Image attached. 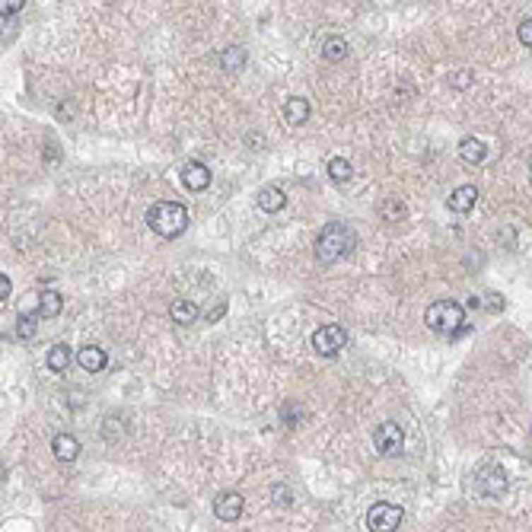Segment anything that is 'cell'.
Wrapping results in <instances>:
<instances>
[{
	"label": "cell",
	"mask_w": 532,
	"mask_h": 532,
	"mask_svg": "<svg viewBox=\"0 0 532 532\" xmlns=\"http://www.w3.org/2000/svg\"><path fill=\"white\" fill-rule=\"evenodd\" d=\"M313 347L322 357H335L341 354V347H347V332L341 325H322L313 332Z\"/></svg>",
	"instance_id": "5b68a950"
},
{
	"label": "cell",
	"mask_w": 532,
	"mask_h": 532,
	"mask_svg": "<svg viewBox=\"0 0 532 532\" xmlns=\"http://www.w3.org/2000/svg\"><path fill=\"white\" fill-rule=\"evenodd\" d=\"M147 226L163 239H175L188 230V207L179 201H160L147 211Z\"/></svg>",
	"instance_id": "7a4b0ae2"
},
{
	"label": "cell",
	"mask_w": 532,
	"mask_h": 532,
	"mask_svg": "<svg viewBox=\"0 0 532 532\" xmlns=\"http://www.w3.org/2000/svg\"><path fill=\"white\" fill-rule=\"evenodd\" d=\"M347 54V42L341 39V35H328L325 42H322V58L325 61H341Z\"/></svg>",
	"instance_id": "44dd1931"
},
{
	"label": "cell",
	"mask_w": 532,
	"mask_h": 532,
	"mask_svg": "<svg viewBox=\"0 0 532 532\" xmlns=\"http://www.w3.org/2000/svg\"><path fill=\"white\" fill-rule=\"evenodd\" d=\"M245 48L243 45H226L224 52H220V67H226V71H239V67H245Z\"/></svg>",
	"instance_id": "d6986e66"
},
{
	"label": "cell",
	"mask_w": 532,
	"mask_h": 532,
	"mask_svg": "<svg viewBox=\"0 0 532 532\" xmlns=\"http://www.w3.org/2000/svg\"><path fill=\"white\" fill-rule=\"evenodd\" d=\"M169 316H173V322H179V325H192V322L198 319V306H195L192 300H175L173 306H169Z\"/></svg>",
	"instance_id": "e0dca14e"
},
{
	"label": "cell",
	"mask_w": 532,
	"mask_h": 532,
	"mask_svg": "<svg viewBox=\"0 0 532 532\" xmlns=\"http://www.w3.org/2000/svg\"><path fill=\"white\" fill-rule=\"evenodd\" d=\"M475 201H478V188L475 185H459L453 195H449V211H456V214H468L475 207Z\"/></svg>",
	"instance_id": "8fae6325"
},
{
	"label": "cell",
	"mask_w": 532,
	"mask_h": 532,
	"mask_svg": "<svg viewBox=\"0 0 532 532\" xmlns=\"http://www.w3.org/2000/svg\"><path fill=\"white\" fill-rule=\"evenodd\" d=\"M224 313H226V303H217V306H214L211 313H207V322H217Z\"/></svg>",
	"instance_id": "f1b7e54d"
},
{
	"label": "cell",
	"mask_w": 532,
	"mask_h": 532,
	"mask_svg": "<svg viewBox=\"0 0 532 532\" xmlns=\"http://www.w3.org/2000/svg\"><path fill=\"white\" fill-rule=\"evenodd\" d=\"M7 296H10V277L0 271V303L7 300Z\"/></svg>",
	"instance_id": "83f0119b"
},
{
	"label": "cell",
	"mask_w": 532,
	"mask_h": 532,
	"mask_svg": "<svg viewBox=\"0 0 532 532\" xmlns=\"http://www.w3.org/2000/svg\"><path fill=\"white\" fill-rule=\"evenodd\" d=\"M35 332H39V313H23L20 319H16V338H23V341H29V338H35Z\"/></svg>",
	"instance_id": "603a6c76"
},
{
	"label": "cell",
	"mask_w": 532,
	"mask_h": 532,
	"mask_svg": "<svg viewBox=\"0 0 532 532\" xmlns=\"http://www.w3.org/2000/svg\"><path fill=\"white\" fill-rule=\"evenodd\" d=\"M4 478H7V472H4V466H0V485H4Z\"/></svg>",
	"instance_id": "f546056e"
},
{
	"label": "cell",
	"mask_w": 532,
	"mask_h": 532,
	"mask_svg": "<svg viewBox=\"0 0 532 532\" xmlns=\"http://www.w3.org/2000/svg\"><path fill=\"white\" fill-rule=\"evenodd\" d=\"M402 519H405V510L402 507H395V504H373L370 507V513H366V529H373V532H392V529H398L402 526Z\"/></svg>",
	"instance_id": "277c9868"
},
{
	"label": "cell",
	"mask_w": 532,
	"mask_h": 532,
	"mask_svg": "<svg viewBox=\"0 0 532 532\" xmlns=\"http://www.w3.org/2000/svg\"><path fill=\"white\" fill-rule=\"evenodd\" d=\"M475 491L481 497H500L507 491V472L500 466H485L475 475Z\"/></svg>",
	"instance_id": "8992f818"
},
{
	"label": "cell",
	"mask_w": 532,
	"mask_h": 532,
	"mask_svg": "<svg viewBox=\"0 0 532 532\" xmlns=\"http://www.w3.org/2000/svg\"><path fill=\"white\" fill-rule=\"evenodd\" d=\"M243 510H245V500H243V494H236V491H224L214 500V516L224 519V523H236V519L243 516Z\"/></svg>",
	"instance_id": "ba28073f"
},
{
	"label": "cell",
	"mask_w": 532,
	"mask_h": 532,
	"mask_svg": "<svg viewBox=\"0 0 532 532\" xmlns=\"http://www.w3.org/2000/svg\"><path fill=\"white\" fill-rule=\"evenodd\" d=\"M424 322L436 335H456L462 328V322H466V313H462V306L456 300H436L427 306Z\"/></svg>",
	"instance_id": "3957f363"
},
{
	"label": "cell",
	"mask_w": 532,
	"mask_h": 532,
	"mask_svg": "<svg viewBox=\"0 0 532 532\" xmlns=\"http://www.w3.org/2000/svg\"><path fill=\"white\" fill-rule=\"evenodd\" d=\"M373 443H376V453L379 456H398L405 446V434L402 427H398L395 421H386L376 427V434H373Z\"/></svg>",
	"instance_id": "52a82bcc"
},
{
	"label": "cell",
	"mask_w": 532,
	"mask_h": 532,
	"mask_svg": "<svg viewBox=\"0 0 532 532\" xmlns=\"http://www.w3.org/2000/svg\"><path fill=\"white\" fill-rule=\"evenodd\" d=\"M459 156H462V163H472V166H478V163L487 156V144L478 141V137H466V141L459 144Z\"/></svg>",
	"instance_id": "5bb4252c"
},
{
	"label": "cell",
	"mask_w": 532,
	"mask_h": 532,
	"mask_svg": "<svg viewBox=\"0 0 532 532\" xmlns=\"http://www.w3.org/2000/svg\"><path fill=\"white\" fill-rule=\"evenodd\" d=\"M23 4H26V0H0V16H13V13H20Z\"/></svg>",
	"instance_id": "d4e9b609"
},
{
	"label": "cell",
	"mask_w": 532,
	"mask_h": 532,
	"mask_svg": "<svg viewBox=\"0 0 532 532\" xmlns=\"http://www.w3.org/2000/svg\"><path fill=\"white\" fill-rule=\"evenodd\" d=\"M52 453H54V459H61V462H74L80 456V440L71 434H58L52 440Z\"/></svg>",
	"instance_id": "7c38bea8"
},
{
	"label": "cell",
	"mask_w": 532,
	"mask_h": 532,
	"mask_svg": "<svg viewBox=\"0 0 532 532\" xmlns=\"http://www.w3.org/2000/svg\"><path fill=\"white\" fill-rule=\"evenodd\" d=\"M77 364L83 366L86 373H103V370H105V364H109V357H105L103 347L86 345V347H80V351H77Z\"/></svg>",
	"instance_id": "30bf717a"
},
{
	"label": "cell",
	"mask_w": 532,
	"mask_h": 532,
	"mask_svg": "<svg viewBox=\"0 0 532 532\" xmlns=\"http://www.w3.org/2000/svg\"><path fill=\"white\" fill-rule=\"evenodd\" d=\"M284 204H287V195H284L277 185H268V188H262V192H258V207H262V211L274 214V211H281Z\"/></svg>",
	"instance_id": "2e32d148"
},
{
	"label": "cell",
	"mask_w": 532,
	"mask_h": 532,
	"mask_svg": "<svg viewBox=\"0 0 532 532\" xmlns=\"http://www.w3.org/2000/svg\"><path fill=\"white\" fill-rule=\"evenodd\" d=\"M516 35H519V42H523V45H526V48H529V45H532V20H529V16H526V20H523V23H519Z\"/></svg>",
	"instance_id": "484cf974"
},
{
	"label": "cell",
	"mask_w": 532,
	"mask_h": 532,
	"mask_svg": "<svg viewBox=\"0 0 532 532\" xmlns=\"http://www.w3.org/2000/svg\"><path fill=\"white\" fill-rule=\"evenodd\" d=\"M354 245H357V233L351 230L347 224H325L319 233V239H316V258H319L322 265H335L338 258L351 255Z\"/></svg>",
	"instance_id": "6da1fadb"
},
{
	"label": "cell",
	"mask_w": 532,
	"mask_h": 532,
	"mask_svg": "<svg viewBox=\"0 0 532 532\" xmlns=\"http://www.w3.org/2000/svg\"><path fill=\"white\" fill-rule=\"evenodd\" d=\"M351 175H354V166L345 156H332V160H328V179L332 182H347Z\"/></svg>",
	"instance_id": "7402d4cb"
},
{
	"label": "cell",
	"mask_w": 532,
	"mask_h": 532,
	"mask_svg": "<svg viewBox=\"0 0 532 532\" xmlns=\"http://www.w3.org/2000/svg\"><path fill=\"white\" fill-rule=\"evenodd\" d=\"M379 217H383L386 224H398V220L408 217V207H405V201H398L395 195H392V198L379 201Z\"/></svg>",
	"instance_id": "9a60e30c"
},
{
	"label": "cell",
	"mask_w": 532,
	"mask_h": 532,
	"mask_svg": "<svg viewBox=\"0 0 532 532\" xmlns=\"http://www.w3.org/2000/svg\"><path fill=\"white\" fill-rule=\"evenodd\" d=\"M61 309H64V296H61L58 290H45V294L39 296L35 313H39V319H54V316H61Z\"/></svg>",
	"instance_id": "4fadbf2b"
},
{
	"label": "cell",
	"mask_w": 532,
	"mask_h": 532,
	"mask_svg": "<svg viewBox=\"0 0 532 532\" xmlns=\"http://www.w3.org/2000/svg\"><path fill=\"white\" fill-rule=\"evenodd\" d=\"M284 118H287L290 125H303L309 118V103L303 96L287 99V105H284Z\"/></svg>",
	"instance_id": "ac0fdd59"
},
{
	"label": "cell",
	"mask_w": 532,
	"mask_h": 532,
	"mask_svg": "<svg viewBox=\"0 0 532 532\" xmlns=\"http://www.w3.org/2000/svg\"><path fill=\"white\" fill-rule=\"evenodd\" d=\"M182 185H185L188 192H204V188L211 185V169H207L204 163H188V166L182 169Z\"/></svg>",
	"instance_id": "9c48e42d"
},
{
	"label": "cell",
	"mask_w": 532,
	"mask_h": 532,
	"mask_svg": "<svg viewBox=\"0 0 532 532\" xmlns=\"http://www.w3.org/2000/svg\"><path fill=\"white\" fill-rule=\"evenodd\" d=\"M16 33H20V23H16V16H0V45L13 42Z\"/></svg>",
	"instance_id": "cb8c5ba5"
},
{
	"label": "cell",
	"mask_w": 532,
	"mask_h": 532,
	"mask_svg": "<svg viewBox=\"0 0 532 532\" xmlns=\"http://www.w3.org/2000/svg\"><path fill=\"white\" fill-rule=\"evenodd\" d=\"M449 86H456V90H466V86H472V71H459L456 77H449Z\"/></svg>",
	"instance_id": "4316f807"
},
{
	"label": "cell",
	"mask_w": 532,
	"mask_h": 532,
	"mask_svg": "<svg viewBox=\"0 0 532 532\" xmlns=\"http://www.w3.org/2000/svg\"><path fill=\"white\" fill-rule=\"evenodd\" d=\"M67 364H71V347L54 345L52 351H48V370H52V373H67Z\"/></svg>",
	"instance_id": "ffe728a7"
}]
</instances>
